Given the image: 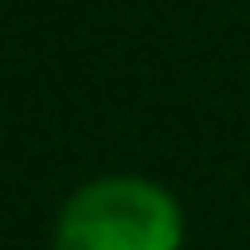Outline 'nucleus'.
Wrapping results in <instances>:
<instances>
[{"label": "nucleus", "mask_w": 250, "mask_h": 250, "mask_svg": "<svg viewBox=\"0 0 250 250\" xmlns=\"http://www.w3.org/2000/svg\"><path fill=\"white\" fill-rule=\"evenodd\" d=\"M54 250H182L187 211L182 201L138 172L93 177L54 216Z\"/></svg>", "instance_id": "f257e3e1"}]
</instances>
